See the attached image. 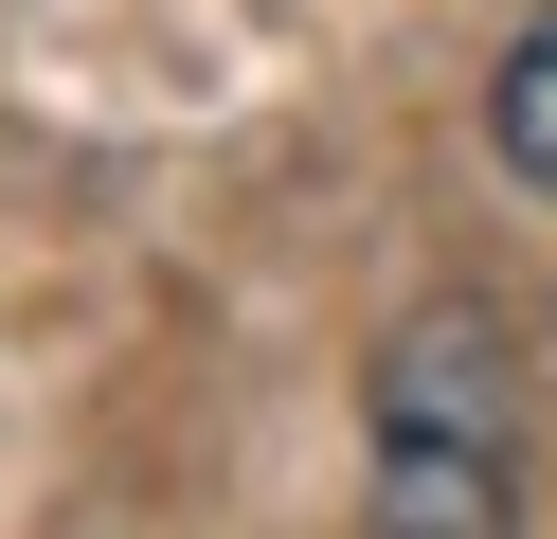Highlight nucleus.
<instances>
[{
  "label": "nucleus",
  "mask_w": 557,
  "mask_h": 539,
  "mask_svg": "<svg viewBox=\"0 0 557 539\" xmlns=\"http://www.w3.org/2000/svg\"><path fill=\"white\" fill-rule=\"evenodd\" d=\"M360 539H521V323L504 306H413L377 342Z\"/></svg>",
  "instance_id": "1"
},
{
  "label": "nucleus",
  "mask_w": 557,
  "mask_h": 539,
  "mask_svg": "<svg viewBox=\"0 0 557 539\" xmlns=\"http://www.w3.org/2000/svg\"><path fill=\"white\" fill-rule=\"evenodd\" d=\"M485 144H504V162H521V180L557 198V0L521 19V54L485 72Z\"/></svg>",
  "instance_id": "2"
}]
</instances>
